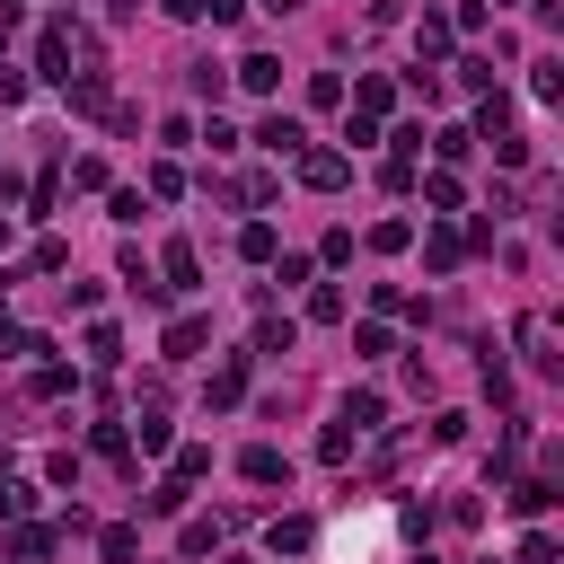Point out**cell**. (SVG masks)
<instances>
[{
	"instance_id": "f1b7e54d",
	"label": "cell",
	"mask_w": 564,
	"mask_h": 564,
	"mask_svg": "<svg viewBox=\"0 0 564 564\" xmlns=\"http://www.w3.org/2000/svg\"><path fill=\"white\" fill-rule=\"evenodd\" d=\"M352 352H370V361H379V352H397V344H388V326L370 317V326H352Z\"/></svg>"
},
{
	"instance_id": "7c38bea8",
	"label": "cell",
	"mask_w": 564,
	"mask_h": 564,
	"mask_svg": "<svg viewBox=\"0 0 564 564\" xmlns=\"http://www.w3.org/2000/svg\"><path fill=\"white\" fill-rule=\"evenodd\" d=\"M229 529H238V520H229V511H220V520H185V555H212V546H220V538H229Z\"/></svg>"
},
{
	"instance_id": "ba28073f",
	"label": "cell",
	"mask_w": 564,
	"mask_h": 564,
	"mask_svg": "<svg viewBox=\"0 0 564 564\" xmlns=\"http://www.w3.org/2000/svg\"><path fill=\"white\" fill-rule=\"evenodd\" d=\"M238 88L273 97V88H282V62H273V53H247V62H238Z\"/></svg>"
},
{
	"instance_id": "4fadbf2b",
	"label": "cell",
	"mask_w": 564,
	"mask_h": 564,
	"mask_svg": "<svg viewBox=\"0 0 564 564\" xmlns=\"http://www.w3.org/2000/svg\"><path fill=\"white\" fill-rule=\"evenodd\" d=\"M388 106H397V88H388V79H361V88H352V115H370V123H379Z\"/></svg>"
},
{
	"instance_id": "e0dca14e",
	"label": "cell",
	"mask_w": 564,
	"mask_h": 564,
	"mask_svg": "<svg viewBox=\"0 0 564 564\" xmlns=\"http://www.w3.org/2000/svg\"><path fill=\"white\" fill-rule=\"evenodd\" d=\"M546 502H555V485H546V476H520V485H511V511H529V520H538Z\"/></svg>"
},
{
	"instance_id": "44dd1931",
	"label": "cell",
	"mask_w": 564,
	"mask_h": 564,
	"mask_svg": "<svg viewBox=\"0 0 564 564\" xmlns=\"http://www.w3.org/2000/svg\"><path fill=\"white\" fill-rule=\"evenodd\" d=\"M423 203H432V212H458V176L432 167V176H423Z\"/></svg>"
},
{
	"instance_id": "9a60e30c",
	"label": "cell",
	"mask_w": 564,
	"mask_h": 564,
	"mask_svg": "<svg viewBox=\"0 0 564 564\" xmlns=\"http://www.w3.org/2000/svg\"><path fill=\"white\" fill-rule=\"evenodd\" d=\"M379 414H388V405H379V388H361V397H344V423H352V432H379Z\"/></svg>"
},
{
	"instance_id": "5b68a950",
	"label": "cell",
	"mask_w": 564,
	"mask_h": 564,
	"mask_svg": "<svg viewBox=\"0 0 564 564\" xmlns=\"http://www.w3.org/2000/svg\"><path fill=\"white\" fill-rule=\"evenodd\" d=\"M520 344H529V361H538V370H564V352H555V326H546L538 308L520 317Z\"/></svg>"
},
{
	"instance_id": "d4e9b609",
	"label": "cell",
	"mask_w": 564,
	"mask_h": 564,
	"mask_svg": "<svg viewBox=\"0 0 564 564\" xmlns=\"http://www.w3.org/2000/svg\"><path fill=\"white\" fill-rule=\"evenodd\" d=\"M150 194H159V203H176V194H185V167H176V159H159V167H150Z\"/></svg>"
},
{
	"instance_id": "e575fe53",
	"label": "cell",
	"mask_w": 564,
	"mask_h": 564,
	"mask_svg": "<svg viewBox=\"0 0 564 564\" xmlns=\"http://www.w3.org/2000/svg\"><path fill=\"white\" fill-rule=\"evenodd\" d=\"M0 247H9V212H0Z\"/></svg>"
},
{
	"instance_id": "277c9868",
	"label": "cell",
	"mask_w": 564,
	"mask_h": 564,
	"mask_svg": "<svg viewBox=\"0 0 564 564\" xmlns=\"http://www.w3.org/2000/svg\"><path fill=\"white\" fill-rule=\"evenodd\" d=\"M159 273H167V291H194V282H203V256H194L185 238H167V256H159Z\"/></svg>"
},
{
	"instance_id": "5bb4252c",
	"label": "cell",
	"mask_w": 564,
	"mask_h": 564,
	"mask_svg": "<svg viewBox=\"0 0 564 564\" xmlns=\"http://www.w3.org/2000/svg\"><path fill=\"white\" fill-rule=\"evenodd\" d=\"M238 397H247V361H220L212 370V405H238Z\"/></svg>"
},
{
	"instance_id": "ffe728a7",
	"label": "cell",
	"mask_w": 564,
	"mask_h": 564,
	"mask_svg": "<svg viewBox=\"0 0 564 564\" xmlns=\"http://www.w3.org/2000/svg\"><path fill=\"white\" fill-rule=\"evenodd\" d=\"M529 88H538V106H555L564 97V62H529Z\"/></svg>"
},
{
	"instance_id": "8992f818",
	"label": "cell",
	"mask_w": 564,
	"mask_h": 564,
	"mask_svg": "<svg viewBox=\"0 0 564 564\" xmlns=\"http://www.w3.org/2000/svg\"><path fill=\"white\" fill-rule=\"evenodd\" d=\"M53 538H62V529H44V520H9V555H18V564L53 555Z\"/></svg>"
},
{
	"instance_id": "8fae6325",
	"label": "cell",
	"mask_w": 564,
	"mask_h": 564,
	"mask_svg": "<svg viewBox=\"0 0 564 564\" xmlns=\"http://www.w3.org/2000/svg\"><path fill=\"white\" fill-rule=\"evenodd\" d=\"M414 53H423V70L449 62V18H423V26H414Z\"/></svg>"
},
{
	"instance_id": "8d00e7d4",
	"label": "cell",
	"mask_w": 564,
	"mask_h": 564,
	"mask_svg": "<svg viewBox=\"0 0 564 564\" xmlns=\"http://www.w3.org/2000/svg\"><path fill=\"white\" fill-rule=\"evenodd\" d=\"M0 9H9V0H0Z\"/></svg>"
},
{
	"instance_id": "d590c367",
	"label": "cell",
	"mask_w": 564,
	"mask_h": 564,
	"mask_svg": "<svg viewBox=\"0 0 564 564\" xmlns=\"http://www.w3.org/2000/svg\"><path fill=\"white\" fill-rule=\"evenodd\" d=\"M423 564H432V555H423Z\"/></svg>"
},
{
	"instance_id": "83f0119b",
	"label": "cell",
	"mask_w": 564,
	"mask_h": 564,
	"mask_svg": "<svg viewBox=\"0 0 564 564\" xmlns=\"http://www.w3.org/2000/svg\"><path fill=\"white\" fill-rule=\"evenodd\" d=\"M26 264H35V273H62V264H70V247H62V238H35V256H26Z\"/></svg>"
},
{
	"instance_id": "2e32d148",
	"label": "cell",
	"mask_w": 564,
	"mask_h": 564,
	"mask_svg": "<svg viewBox=\"0 0 564 564\" xmlns=\"http://www.w3.org/2000/svg\"><path fill=\"white\" fill-rule=\"evenodd\" d=\"M141 511H159V520H167V511H185V476H159V485L141 494Z\"/></svg>"
},
{
	"instance_id": "4dcf8cb0",
	"label": "cell",
	"mask_w": 564,
	"mask_h": 564,
	"mask_svg": "<svg viewBox=\"0 0 564 564\" xmlns=\"http://www.w3.org/2000/svg\"><path fill=\"white\" fill-rule=\"evenodd\" d=\"M520 564H555V538H546V529H529V538H520Z\"/></svg>"
},
{
	"instance_id": "30bf717a",
	"label": "cell",
	"mask_w": 564,
	"mask_h": 564,
	"mask_svg": "<svg viewBox=\"0 0 564 564\" xmlns=\"http://www.w3.org/2000/svg\"><path fill=\"white\" fill-rule=\"evenodd\" d=\"M458 256H467L458 229H432V238H423V264H432V273H458Z\"/></svg>"
},
{
	"instance_id": "836d02e7",
	"label": "cell",
	"mask_w": 564,
	"mask_h": 564,
	"mask_svg": "<svg viewBox=\"0 0 564 564\" xmlns=\"http://www.w3.org/2000/svg\"><path fill=\"white\" fill-rule=\"evenodd\" d=\"M264 9H273V18H291V9H300V0H264Z\"/></svg>"
},
{
	"instance_id": "d6a6232c",
	"label": "cell",
	"mask_w": 564,
	"mask_h": 564,
	"mask_svg": "<svg viewBox=\"0 0 564 564\" xmlns=\"http://www.w3.org/2000/svg\"><path fill=\"white\" fill-rule=\"evenodd\" d=\"M159 9H167V18H203V0H159Z\"/></svg>"
},
{
	"instance_id": "3957f363",
	"label": "cell",
	"mask_w": 564,
	"mask_h": 564,
	"mask_svg": "<svg viewBox=\"0 0 564 564\" xmlns=\"http://www.w3.org/2000/svg\"><path fill=\"white\" fill-rule=\"evenodd\" d=\"M256 141H264L273 159H291V150H308V132H300V115H264V123H256Z\"/></svg>"
},
{
	"instance_id": "cb8c5ba5",
	"label": "cell",
	"mask_w": 564,
	"mask_h": 564,
	"mask_svg": "<svg viewBox=\"0 0 564 564\" xmlns=\"http://www.w3.org/2000/svg\"><path fill=\"white\" fill-rule=\"evenodd\" d=\"M0 352H9V361H26V352H53V344H44V335H26V326H9V317H0Z\"/></svg>"
},
{
	"instance_id": "484cf974",
	"label": "cell",
	"mask_w": 564,
	"mask_h": 564,
	"mask_svg": "<svg viewBox=\"0 0 564 564\" xmlns=\"http://www.w3.org/2000/svg\"><path fill=\"white\" fill-rule=\"evenodd\" d=\"M308 317H317V326H335V317H344V291H335V282H317V291H308Z\"/></svg>"
},
{
	"instance_id": "4316f807",
	"label": "cell",
	"mask_w": 564,
	"mask_h": 564,
	"mask_svg": "<svg viewBox=\"0 0 564 564\" xmlns=\"http://www.w3.org/2000/svg\"><path fill=\"white\" fill-rule=\"evenodd\" d=\"M256 352H291V317H256Z\"/></svg>"
},
{
	"instance_id": "ac0fdd59",
	"label": "cell",
	"mask_w": 564,
	"mask_h": 564,
	"mask_svg": "<svg viewBox=\"0 0 564 564\" xmlns=\"http://www.w3.org/2000/svg\"><path fill=\"white\" fill-rule=\"evenodd\" d=\"M97 555H106V564H132V555H141V538L115 520V529H97Z\"/></svg>"
},
{
	"instance_id": "52a82bcc",
	"label": "cell",
	"mask_w": 564,
	"mask_h": 564,
	"mask_svg": "<svg viewBox=\"0 0 564 564\" xmlns=\"http://www.w3.org/2000/svg\"><path fill=\"white\" fill-rule=\"evenodd\" d=\"M203 344H212V317H176L167 326V361H194Z\"/></svg>"
},
{
	"instance_id": "603a6c76",
	"label": "cell",
	"mask_w": 564,
	"mask_h": 564,
	"mask_svg": "<svg viewBox=\"0 0 564 564\" xmlns=\"http://www.w3.org/2000/svg\"><path fill=\"white\" fill-rule=\"evenodd\" d=\"M26 388H35V397H62V388H79V370H70V361H44Z\"/></svg>"
},
{
	"instance_id": "6da1fadb",
	"label": "cell",
	"mask_w": 564,
	"mask_h": 564,
	"mask_svg": "<svg viewBox=\"0 0 564 564\" xmlns=\"http://www.w3.org/2000/svg\"><path fill=\"white\" fill-rule=\"evenodd\" d=\"M291 159H300V185H308V194H335V185L352 176V167H344V150H291Z\"/></svg>"
},
{
	"instance_id": "9c48e42d",
	"label": "cell",
	"mask_w": 564,
	"mask_h": 564,
	"mask_svg": "<svg viewBox=\"0 0 564 564\" xmlns=\"http://www.w3.org/2000/svg\"><path fill=\"white\" fill-rule=\"evenodd\" d=\"M238 256H247V264H273V256H282L273 220H247V229H238Z\"/></svg>"
},
{
	"instance_id": "7a4b0ae2",
	"label": "cell",
	"mask_w": 564,
	"mask_h": 564,
	"mask_svg": "<svg viewBox=\"0 0 564 564\" xmlns=\"http://www.w3.org/2000/svg\"><path fill=\"white\" fill-rule=\"evenodd\" d=\"M238 476H247V485H291V458H282L273 441H256V449L238 458Z\"/></svg>"
},
{
	"instance_id": "7402d4cb",
	"label": "cell",
	"mask_w": 564,
	"mask_h": 564,
	"mask_svg": "<svg viewBox=\"0 0 564 564\" xmlns=\"http://www.w3.org/2000/svg\"><path fill=\"white\" fill-rule=\"evenodd\" d=\"M88 361L115 370V361H123V335H115V326H88Z\"/></svg>"
},
{
	"instance_id": "1f68e13d",
	"label": "cell",
	"mask_w": 564,
	"mask_h": 564,
	"mask_svg": "<svg viewBox=\"0 0 564 564\" xmlns=\"http://www.w3.org/2000/svg\"><path fill=\"white\" fill-rule=\"evenodd\" d=\"M18 97H26V70H9V62H0V106H18Z\"/></svg>"
},
{
	"instance_id": "d6986e66",
	"label": "cell",
	"mask_w": 564,
	"mask_h": 564,
	"mask_svg": "<svg viewBox=\"0 0 564 564\" xmlns=\"http://www.w3.org/2000/svg\"><path fill=\"white\" fill-rule=\"evenodd\" d=\"M35 511V485L26 476H0V520H26Z\"/></svg>"
},
{
	"instance_id": "f546056e",
	"label": "cell",
	"mask_w": 564,
	"mask_h": 564,
	"mask_svg": "<svg viewBox=\"0 0 564 564\" xmlns=\"http://www.w3.org/2000/svg\"><path fill=\"white\" fill-rule=\"evenodd\" d=\"M308 546V520H273V555H300Z\"/></svg>"
}]
</instances>
